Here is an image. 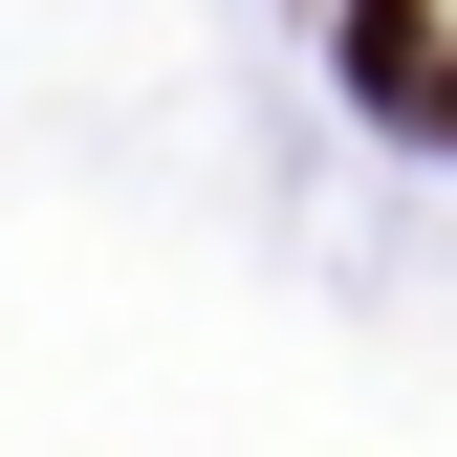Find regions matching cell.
Instances as JSON below:
<instances>
[{"mask_svg": "<svg viewBox=\"0 0 457 457\" xmlns=\"http://www.w3.org/2000/svg\"><path fill=\"white\" fill-rule=\"evenodd\" d=\"M414 131H436V153H457V87H436V109H414Z\"/></svg>", "mask_w": 457, "mask_h": 457, "instance_id": "7a4b0ae2", "label": "cell"}, {"mask_svg": "<svg viewBox=\"0 0 457 457\" xmlns=\"http://www.w3.org/2000/svg\"><path fill=\"white\" fill-rule=\"evenodd\" d=\"M349 87L392 109V131H414V109L457 87V22H436V0H349Z\"/></svg>", "mask_w": 457, "mask_h": 457, "instance_id": "6da1fadb", "label": "cell"}]
</instances>
